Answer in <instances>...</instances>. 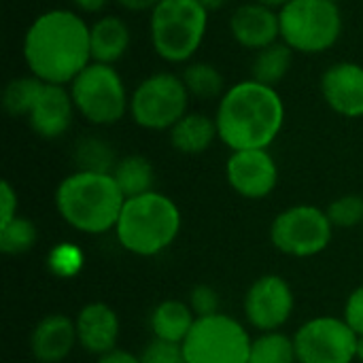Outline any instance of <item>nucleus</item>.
Instances as JSON below:
<instances>
[{"instance_id": "bb28decb", "label": "nucleus", "mask_w": 363, "mask_h": 363, "mask_svg": "<svg viewBox=\"0 0 363 363\" xmlns=\"http://www.w3.org/2000/svg\"><path fill=\"white\" fill-rule=\"evenodd\" d=\"M43 87V81L32 77V74H26V77H17V79H11L2 91V108L6 115L11 117H21L26 119L38 91Z\"/></svg>"}, {"instance_id": "4c0bfd02", "label": "nucleus", "mask_w": 363, "mask_h": 363, "mask_svg": "<svg viewBox=\"0 0 363 363\" xmlns=\"http://www.w3.org/2000/svg\"><path fill=\"white\" fill-rule=\"evenodd\" d=\"M255 2H259V4H264V6H270V9H274V11H281L285 4H289L291 0H255Z\"/></svg>"}, {"instance_id": "e433bc0d", "label": "nucleus", "mask_w": 363, "mask_h": 363, "mask_svg": "<svg viewBox=\"0 0 363 363\" xmlns=\"http://www.w3.org/2000/svg\"><path fill=\"white\" fill-rule=\"evenodd\" d=\"M230 0H200V4L208 11V13H215V11H221Z\"/></svg>"}, {"instance_id": "58836bf2", "label": "nucleus", "mask_w": 363, "mask_h": 363, "mask_svg": "<svg viewBox=\"0 0 363 363\" xmlns=\"http://www.w3.org/2000/svg\"><path fill=\"white\" fill-rule=\"evenodd\" d=\"M357 359L363 363V336H359V340H357Z\"/></svg>"}, {"instance_id": "7c9ffc66", "label": "nucleus", "mask_w": 363, "mask_h": 363, "mask_svg": "<svg viewBox=\"0 0 363 363\" xmlns=\"http://www.w3.org/2000/svg\"><path fill=\"white\" fill-rule=\"evenodd\" d=\"M189 306L196 317H211L221 313V298L211 285H198L189 296Z\"/></svg>"}, {"instance_id": "f704fd0d", "label": "nucleus", "mask_w": 363, "mask_h": 363, "mask_svg": "<svg viewBox=\"0 0 363 363\" xmlns=\"http://www.w3.org/2000/svg\"><path fill=\"white\" fill-rule=\"evenodd\" d=\"M98 363H143L140 357H136L134 353L130 351H123V349H113L104 355L98 357Z\"/></svg>"}, {"instance_id": "a211bd4d", "label": "nucleus", "mask_w": 363, "mask_h": 363, "mask_svg": "<svg viewBox=\"0 0 363 363\" xmlns=\"http://www.w3.org/2000/svg\"><path fill=\"white\" fill-rule=\"evenodd\" d=\"M77 342V323L66 315H49L34 328L30 351L36 362L60 363L70 355Z\"/></svg>"}, {"instance_id": "39448f33", "label": "nucleus", "mask_w": 363, "mask_h": 363, "mask_svg": "<svg viewBox=\"0 0 363 363\" xmlns=\"http://www.w3.org/2000/svg\"><path fill=\"white\" fill-rule=\"evenodd\" d=\"M208 17L200 0H160L149 13V38L157 57L189 64L206 38Z\"/></svg>"}, {"instance_id": "473e14b6", "label": "nucleus", "mask_w": 363, "mask_h": 363, "mask_svg": "<svg viewBox=\"0 0 363 363\" xmlns=\"http://www.w3.org/2000/svg\"><path fill=\"white\" fill-rule=\"evenodd\" d=\"M17 217V194L9 181L0 183V225Z\"/></svg>"}, {"instance_id": "4468645a", "label": "nucleus", "mask_w": 363, "mask_h": 363, "mask_svg": "<svg viewBox=\"0 0 363 363\" xmlns=\"http://www.w3.org/2000/svg\"><path fill=\"white\" fill-rule=\"evenodd\" d=\"M325 104L340 117H363V66L351 60L336 62L325 68L319 81Z\"/></svg>"}, {"instance_id": "a878e982", "label": "nucleus", "mask_w": 363, "mask_h": 363, "mask_svg": "<svg viewBox=\"0 0 363 363\" xmlns=\"http://www.w3.org/2000/svg\"><path fill=\"white\" fill-rule=\"evenodd\" d=\"M294 338L283 332H266L251 342L249 363H296Z\"/></svg>"}, {"instance_id": "9d476101", "label": "nucleus", "mask_w": 363, "mask_h": 363, "mask_svg": "<svg viewBox=\"0 0 363 363\" xmlns=\"http://www.w3.org/2000/svg\"><path fill=\"white\" fill-rule=\"evenodd\" d=\"M334 225L328 211L313 204H298L285 208L272 221V245L291 257H313L328 249Z\"/></svg>"}, {"instance_id": "6e6552de", "label": "nucleus", "mask_w": 363, "mask_h": 363, "mask_svg": "<svg viewBox=\"0 0 363 363\" xmlns=\"http://www.w3.org/2000/svg\"><path fill=\"white\" fill-rule=\"evenodd\" d=\"M189 91L181 74L162 70L145 77L130 94V117L143 130L170 132L189 113Z\"/></svg>"}, {"instance_id": "393cba45", "label": "nucleus", "mask_w": 363, "mask_h": 363, "mask_svg": "<svg viewBox=\"0 0 363 363\" xmlns=\"http://www.w3.org/2000/svg\"><path fill=\"white\" fill-rule=\"evenodd\" d=\"M74 162L79 170L113 174L119 160L108 140L100 136H83L74 145Z\"/></svg>"}, {"instance_id": "ddd939ff", "label": "nucleus", "mask_w": 363, "mask_h": 363, "mask_svg": "<svg viewBox=\"0 0 363 363\" xmlns=\"http://www.w3.org/2000/svg\"><path fill=\"white\" fill-rule=\"evenodd\" d=\"M225 177L238 196L262 200L274 191L279 183V166L268 149L232 151L225 164Z\"/></svg>"}, {"instance_id": "c85d7f7f", "label": "nucleus", "mask_w": 363, "mask_h": 363, "mask_svg": "<svg viewBox=\"0 0 363 363\" xmlns=\"http://www.w3.org/2000/svg\"><path fill=\"white\" fill-rule=\"evenodd\" d=\"M328 217L334 228L351 230L355 225H363V198L357 194L342 196L334 200L328 208Z\"/></svg>"}, {"instance_id": "aec40b11", "label": "nucleus", "mask_w": 363, "mask_h": 363, "mask_svg": "<svg viewBox=\"0 0 363 363\" xmlns=\"http://www.w3.org/2000/svg\"><path fill=\"white\" fill-rule=\"evenodd\" d=\"M170 145L183 155H200L213 147L219 138L215 117L189 111L170 128Z\"/></svg>"}, {"instance_id": "f03ea898", "label": "nucleus", "mask_w": 363, "mask_h": 363, "mask_svg": "<svg viewBox=\"0 0 363 363\" xmlns=\"http://www.w3.org/2000/svg\"><path fill=\"white\" fill-rule=\"evenodd\" d=\"M215 121L219 140L232 151L270 149L285 125V102L277 87L249 77L225 89Z\"/></svg>"}, {"instance_id": "412c9836", "label": "nucleus", "mask_w": 363, "mask_h": 363, "mask_svg": "<svg viewBox=\"0 0 363 363\" xmlns=\"http://www.w3.org/2000/svg\"><path fill=\"white\" fill-rule=\"evenodd\" d=\"M196 319L198 317L194 315L189 304L179 300H166L151 315V332L157 340L183 345Z\"/></svg>"}, {"instance_id": "423d86ee", "label": "nucleus", "mask_w": 363, "mask_h": 363, "mask_svg": "<svg viewBox=\"0 0 363 363\" xmlns=\"http://www.w3.org/2000/svg\"><path fill=\"white\" fill-rule=\"evenodd\" d=\"M281 40L294 53L319 55L342 36V11L332 0H291L279 11Z\"/></svg>"}, {"instance_id": "cd10ccee", "label": "nucleus", "mask_w": 363, "mask_h": 363, "mask_svg": "<svg viewBox=\"0 0 363 363\" xmlns=\"http://www.w3.org/2000/svg\"><path fill=\"white\" fill-rule=\"evenodd\" d=\"M36 242V228L32 221L23 217H15L13 221L0 225V249L6 255H21L30 251Z\"/></svg>"}, {"instance_id": "c756f323", "label": "nucleus", "mask_w": 363, "mask_h": 363, "mask_svg": "<svg viewBox=\"0 0 363 363\" xmlns=\"http://www.w3.org/2000/svg\"><path fill=\"white\" fill-rule=\"evenodd\" d=\"M143 363H185V355H183V347L174 345V342H166V340H153L145 347L143 355H140Z\"/></svg>"}, {"instance_id": "6ab92c4d", "label": "nucleus", "mask_w": 363, "mask_h": 363, "mask_svg": "<svg viewBox=\"0 0 363 363\" xmlns=\"http://www.w3.org/2000/svg\"><path fill=\"white\" fill-rule=\"evenodd\" d=\"M89 45L91 62H102L115 66L121 62L132 45V32L125 19L117 15H100L89 23Z\"/></svg>"}, {"instance_id": "ea45409f", "label": "nucleus", "mask_w": 363, "mask_h": 363, "mask_svg": "<svg viewBox=\"0 0 363 363\" xmlns=\"http://www.w3.org/2000/svg\"><path fill=\"white\" fill-rule=\"evenodd\" d=\"M332 2H338V4H340V2H342V0H332Z\"/></svg>"}, {"instance_id": "f3484780", "label": "nucleus", "mask_w": 363, "mask_h": 363, "mask_svg": "<svg viewBox=\"0 0 363 363\" xmlns=\"http://www.w3.org/2000/svg\"><path fill=\"white\" fill-rule=\"evenodd\" d=\"M77 323V338L79 345L94 353V355H104L113 349H117L119 340V317L117 313L102 302L87 304L79 317L74 319Z\"/></svg>"}, {"instance_id": "f8f14e48", "label": "nucleus", "mask_w": 363, "mask_h": 363, "mask_svg": "<svg viewBox=\"0 0 363 363\" xmlns=\"http://www.w3.org/2000/svg\"><path fill=\"white\" fill-rule=\"evenodd\" d=\"M294 313V291L289 283L279 274H266L257 279L245 296V317L251 328L266 332H279Z\"/></svg>"}, {"instance_id": "72a5a7b5", "label": "nucleus", "mask_w": 363, "mask_h": 363, "mask_svg": "<svg viewBox=\"0 0 363 363\" xmlns=\"http://www.w3.org/2000/svg\"><path fill=\"white\" fill-rule=\"evenodd\" d=\"M74 11L81 15H98L106 9V4L111 0H70Z\"/></svg>"}, {"instance_id": "b1692460", "label": "nucleus", "mask_w": 363, "mask_h": 363, "mask_svg": "<svg viewBox=\"0 0 363 363\" xmlns=\"http://www.w3.org/2000/svg\"><path fill=\"white\" fill-rule=\"evenodd\" d=\"M181 79L191 98L217 100L225 94V77L213 62H189L185 64Z\"/></svg>"}, {"instance_id": "dca6fc26", "label": "nucleus", "mask_w": 363, "mask_h": 363, "mask_svg": "<svg viewBox=\"0 0 363 363\" xmlns=\"http://www.w3.org/2000/svg\"><path fill=\"white\" fill-rule=\"evenodd\" d=\"M230 34L236 45L249 51H259L277 40H281L279 11L264 6L255 0L240 4L230 15Z\"/></svg>"}, {"instance_id": "2f4dec72", "label": "nucleus", "mask_w": 363, "mask_h": 363, "mask_svg": "<svg viewBox=\"0 0 363 363\" xmlns=\"http://www.w3.org/2000/svg\"><path fill=\"white\" fill-rule=\"evenodd\" d=\"M345 321L357 336H363V285L349 296L345 306Z\"/></svg>"}, {"instance_id": "1a4fd4ad", "label": "nucleus", "mask_w": 363, "mask_h": 363, "mask_svg": "<svg viewBox=\"0 0 363 363\" xmlns=\"http://www.w3.org/2000/svg\"><path fill=\"white\" fill-rule=\"evenodd\" d=\"M251 336L234 317H198L183 340L185 363H249Z\"/></svg>"}, {"instance_id": "c9c22d12", "label": "nucleus", "mask_w": 363, "mask_h": 363, "mask_svg": "<svg viewBox=\"0 0 363 363\" xmlns=\"http://www.w3.org/2000/svg\"><path fill=\"white\" fill-rule=\"evenodd\" d=\"M113 2L130 13H151L160 0H113Z\"/></svg>"}, {"instance_id": "20e7f679", "label": "nucleus", "mask_w": 363, "mask_h": 363, "mask_svg": "<svg viewBox=\"0 0 363 363\" xmlns=\"http://www.w3.org/2000/svg\"><path fill=\"white\" fill-rule=\"evenodd\" d=\"M181 230L179 206L160 191L128 198L115 234L119 245L140 257H153L166 251Z\"/></svg>"}, {"instance_id": "2eb2a0df", "label": "nucleus", "mask_w": 363, "mask_h": 363, "mask_svg": "<svg viewBox=\"0 0 363 363\" xmlns=\"http://www.w3.org/2000/svg\"><path fill=\"white\" fill-rule=\"evenodd\" d=\"M74 115H77V108H74L68 87L43 83L26 121L36 136L45 140H55V138H62L70 130Z\"/></svg>"}, {"instance_id": "4be33fe9", "label": "nucleus", "mask_w": 363, "mask_h": 363, "mask_svg": "<svg viewBox=\"0 0 363 363\" xmlns=\"http://www.w3.org/2000/svg\"><path fill=\"white\" fill-rule=\"evenodd\" d=\"M291 64H294V51L283 40H277L255 51L251 60V79H255L257 83L277 87L289 74Z\"/></svg>"}, {"instance_id": "7ed1b4c3", "label": "nucleus", "mask_w": 363, "mask_h": 363, "mask_svg": "<svg viewBox=\"0 0 363 363\" xmlns=\"http://www.w3.org/2000/svg\"><path fill=\"white\" fill-rule=\"evenodd\" d=\"M125 196L113 174L77 170L68 174L55 191L60 217L83 234H104L115 230Z\"/></svg>"}, {"instance_id": "9b49d317", "label": "nucleus", "mask_w": 363, "mask_h": 363, "mask_svg": "<svg viewBox=\"0 0 363 363\" xmlns=\"http://www.w3.org/2000/svg\"><path fill=\"white\" fill-rule=\"evenodd\" d=\"M359 336L338 317H317L304 323L296 336L300 363H353L357 359Z\"/></svg>"}, {"instance_id": "5701e85b", "label": "nucleus", "mask_w": 363, "mask_h": 363, "mask_svg": "<svg viewBox=\"0 0 363 363\" xmlns=\"http://www.w3.org/2000/svg\"><path fill=\"white\" fill-rule=\"evenodd\" d=\"M113 179L117 181L121 194L128 200L153 191L155 170L145 155H125L117 162L113 170Z\"/></svg>"}, {"instance_id": "f257e3e1", "label": "nucleus", "mask_w": 363, "mask_h": 363, "mask_svg": "<svg viewBox=\"0 0 363 363\" xmlns=\"http://www.w3.org/2000/svg\"><path fill=\"white\" fill-rule=\"evenodd\" d=\"M28 74L51 85H70L91 64L89 23L74 9H49L32 19L21 40Z\"/></svg>"}, {"instance_id": "0eeeda50", "label": "nucleus", "mask_w": 363, "mask_h": 363, "mask_svg": "<svg viewBox=\"0 0 363 363\" xmlns=\"http://www.w3.org/2000/svg\"><path fill=\"white\" fill-rule=\"evenodd\" d=\"M77 115L91 125H113L130 113V91L117 66L91 62L68 85Z\"/></svg>"}]
</instances>
